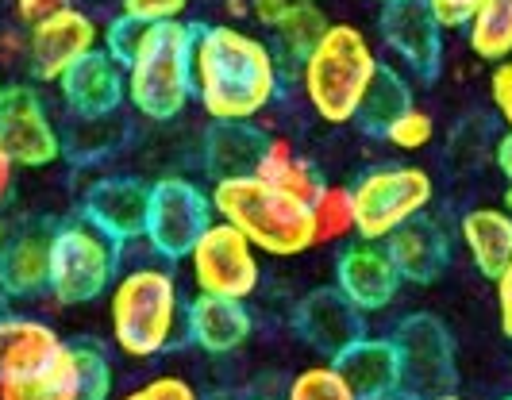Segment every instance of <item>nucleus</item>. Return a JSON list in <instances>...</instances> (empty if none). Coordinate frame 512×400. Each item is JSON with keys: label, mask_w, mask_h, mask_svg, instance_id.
<instances>
[{"label": "nucleus", "mask_w": 512, "mask_h": 400, "mask_svg": "<svg viewBox=\"0 0 512 400\" xmlns=\"http://www.w3.org/2000/svg\"><path fill=\"white\" fill-rule=\"evenodd\" d=\"M382 70L378 50L355 24H328L301 62V93L324 124H355L362 100Z\"/></svg>", "instance_id": "4"}, {"label": "nucleus", "mask_w": 512, "mask_h": 400, "mask_svg": "<svg viewBox=\"0 0 512 400\" xmlns=\"http://www.w3.org/2000/svg\"><path fill=\"white\" fill-rule=\"evenodd\" d=\"M335 289L351 300L359 312H382L397 300L401 274L389 258L385 243H351L335 258Z\"/></svg>", "instance_id": "15"}, {"label": "nucleus", "mask_w": 512, "mask_h": 400, "mask_svg": "<svg viewBox=\"0 0 512 400\" xmlns=\"http://www.w3.org/2000/svg\"><path fill=\"white\" fill-rule=\"evenodd\" d=\"M293 327L312 350H320L332 362L339 350H347L355 339H362V312L343 297L339 289H312L301 297L297 312H293Z\"/></svg>", "instance_id": "17"}, {"label": "nucleus", "mask_w": 512, "mask_h": 400, "mask_svg": "<svg viewBox=\"0 0 512 400\" xmlns=\"http://www.w3.org/2000/svg\"><path fill=\"white\" fill-rule=\"evenodd\" d=\"M0 85H4V81H0Z\"/></svg>", "instance_id": "51"}, {"label": "nucleus", "mask_w": 512, "mask_h": 400, "mask_svg": "<svg viewBox=\"0 0 512 400\" xmlns=\"http://www.w3.org/2000/svg\"><path fill=\"white\" fill-rule=\"evenodd\" d=\"M212 220H216L212 197L201 185H193L189 177H162L151 185L143 239L158 258L178 262L193 250V243L205 235Z\"/></svg>", "instance_id": "9"}, {"label": "nucleus", "mask_w": 512, "mask_h": 400, "mask_svg": "<svg viewBox=\"0 0 512 400\" xmlns=\"http://www.w3.org/2000/svg\"><path fill=\"white\" fill-rule=\"evenodd\" d=\"M185 316V300L174 270L131 266L108 289V327L124 358L151 362L174 347Z\"/></svg>", "instance_id": "3"}, {"label": "nucleus", "mask_w": 512, "mask_h": 400, "mask_svg": "<svg viewBox=\"0 0 512 400\" xmlns=\"http://www.w3.org/2000/svg\"><path fill=\"white\" fill-rule=\"evenodd\" d=\"M289 4H293V0H251V20H255L258 27H266V31H270V27L285 16V8H289Z\"/></svg>", "instance_id": "41"}, {"label": "nucleus", "mask_w": 512, "mask_h": 400, "mask_svg": "<svg viewBox=\"0 0 512 400\" xmlns=\"http://www.w3.org/2000/svg\"><path fill=\"white\" fill-rule=\"evenodd\" d=\"M405 108H412L409 81L397 74L393 66H382L378 77H374V85H370V93H366V100H362L355 124H359L366 135H382L385 127L393 124Z\"/></svg>", "instance_id": "29"}, {"label": "nucleus", "mask_w": 512, "mask_h": 400, "mask_svg": "<svg viewBox=\"0 0 512 400\" xmlns=\"http://www.w3.org/2000/svg\"><path fill=\"white\" fill-rule=\"evenodd\" d=\"M0 66H27V27H4L0 31Z\"/></svg>", "instance_id": "38"}, {"label": "nucleus", "mask_w": 512, "mask_h": 400, "mask_svg": "<svg viewBox=\"0 0 512 400\" xmlns=\"http://www.w3.org/2000/svg\"><path fill=\"white\" fill-rule=\"evenodd\" d=\"M66 339L39 316L0 312V381L39 374L62 354Z\"/></svg>", "instance_id": "20"}, {"label": "nucleus", "mask_w": 512, "mask_h": 400, "mask_svg": "<svg viewBox=\"0 0 512 400\" xmlns=\"http://www.w3.org/2000/svg\"><path fill=\"white\" fill-rule=\"evenodd\" d=\"M466 47L489 66L512 58V0H482L462 24Z\"/></svg>", "instance_id": "28"}, {"label": "nucleus", "mask_w": 512, "mask_h": 400, "mask_svg": "<svg viewBox=\"0 0 512 400\" xmlns=\"http://www.w3.org/2000/svg\"><path fill=\"white\" fill-rule=\"evenodd\" d=\"M255 174L262 177V181L285 189V193H293V197L308 200V204H312V197H316L320 185H324V177L316 174V166L308 162L305 154H297V147H293L285 135H270V139H266V147L258 154Z\"/></svg>", "instance_id": "27"}, {"label": "nucleus", "mask_w": 512, "mask_h": 400, "mask_svg": "<svg viewBox=\"0 0 512 400\" xmlns=\"http://www.w3.org/2000/svg\"><path fill=\"white\" fill-rule=\"evenodd\" d=\"M189 0H120V12L139 20V24H170L181 20Z\"/></svg>", "instance_id": "35"}, {"label": "nucleus", "mask_w": 512, "mask_h": 400, "mask_svg": "<svg viewBox=\"0 0 512 400\" xmlns=\"http://www.w3.org/2000/svg\"><path fill=\"white\" fill-rule=\"evenodd\" d=\"M432 135H436V120H432V112H424V108H405L393 124L382 131V139L389 143L393 150H405V154H416V150H424L432 143Z\"/></svg>", "instance_id": "32"}, {"label": "nucleus", "mask_w": 512, "mask_h": 400, "mask_svg": "<svg viewBox=\"0 0 512 400\" xmlns=\"http://www.w3.org/2000/svg\"><path fill=\"white\" fill-rule=\"evenodd\" d=\"M366 400H416V397H409L405 389H389V393H378V397H366Z\"/></svg>", "instance_id": "45"}, {"label": "nucleus", "mask_w": 512, "mask_h": 400, "mask_svg": "<svg viewBox=\"0 0 512 400\" xmlns=\"http://www.w3.org/2000/svg\"><path fill=\"white\" fill-rule=\"evenodd\" d=\"M282 400H359L332 362H316L289 381Z\"/></svg>", "instance_id": "31"}, {"label": "nucleus", "mask_w": 512, "mask_h": 400, "mask_svg": "<svg viewBox=\"0 0 512 400\" xmlns=\"http://www.w3.org/2000/svg\"><path fill=\"white\" fill-rule=\"evenodd\" d=\"M12 185H16V162L4 154V147H0V208L8 204V197H12Z\"/></svg>", "instance_id": "42"}, {"label": "nucleus", "mask_w": 512, "mask_h": 400, "mask_svg": "<svg viewBox=\"0 0 512 400\" xmlns=\"http://www.w3.org/2000/svg\"><path fill=\"white\" fill-rule=\"evenodd\" d=\"M181 327H185L189 343L197 350H205V354H231V350H239L251 339L255 320L247 312V300L197 293L185 304Z\"/></svg>", "instance_id": "19"}, {"label": "nucleus", "mask_w": 512, "mask_h": 400, "mask_svg": "<svg viewBox=\"0 0 512 400\" xmlns=\"http://www.w3.org/2000/svg\"><path fill=\"white\" fill-rule=\"evenodd\" d=\"M116 400H201L197 393V385L189 381V377L181 374H158L151 381H143V385H135L131 393Z\"/></svg>", "instance_id": "33"}, {"label": "nucleus", "mask_w": 512, "mask_h": 400, "mask_svg": "<svg viewBox=\"0 0 512 400\" xmlns=\"http://www.w3.org/2000/svg\"><path fill=\"white\" fill-rule=\"evenodd\" d=\"M266 131L247 124H212L205 135V166L212 177L255 174L258 154L266 147Z\"/></svg>", "instance_id": "26"}, {"label": "nucleus", "mask_w": 512, "mask_h": 400, "mask_svg": "<svg viewBox=\"0 0 512 400\" xmlns=\"http://www.w3.org/2000/svg\"><path fill=\"white\" fill-rule=\"evenodd\" d=\"M505 400H512V397H505Z\"/></svg>", "instance_id": "50"}, {"label": "nucleus", "mask_w": 512, "mask_h": 400, "mask_svg": "<svg viewBox=\"0 0 512 400\" xmlns=\"http://www.w3.org/2000/svg\"><path fill=\"white\" fill-rule=\"evenodd\" d=\"M489 100H493L497 116L505 120V127L512 131V58L493 66V74H489Z\"/></svg>", "instance_id": "36"}, {"label": "nucleus", "mask_w": 512, "mask_h": 400, "mask_svg": "<svg viewBox=\"0 0 512 400\" xmlns=\"http://www.w3.org/2000/svg\"><path fill=\"white\" fill-rule=\"evenodd\" d=\"M459 239L474 262V270L493 281L512 262V212L501 204L497 208H489V204L470 208L459 220Z\"/></svg>", "instance_id": "24"}, {"label": "nucleus", "mask_w": 512, "mask_h": 400, "mask_svg": "<svg viewBox=\"0 0 512 400\" xmlns=\"http://www.w3.org/2000/svg\"><path fill=\"white\" fill-rule=\"evenodd\" d=\"M493 158H497V170H501V177H505V181H512V131H505V135H501V143H497V150H493Z\"/></svg>", "instance_id": "43"}, {"label": "nucleus", "mask_w": 512, "mask_h": 400, "mask_svg": "<svg viewBox=\"0 0 512 400\" xmlns=\"http://www.w3.org/2000/svg\"><path fill=\"white\" fill-rule=\"evenodd\" d=\"M274 47L239 24L193 27V100L212 124L258 120L282 93Z\"/></svg>", "instance_id": "1"}, {"label": "nucleus", "mask_w": 512, "mask_h": 400, "mask_svg": "<svg viewBox=\"0 0 512 400\" xmlns=\"http://www.w3.org/2000/svg\"><path fill=\"white\" fill-rule=\"evenodd\" d=\"M0 147L16 170H43L62 158V135L43 93L27 81L0 85Z\"/></svg>", "instance_id": "11"}, {"label": "nucleus", "mask_w": 512, "mask_h": 400, "mask_svg": "<svg viewBox=\"0 0 512 400\" xmlns=\"http://www.w3.org/2000/svg\"><path fill=\"white\" fill-rule=\"evenodd\" d=\"M385 250H389L401 281H416V285H432L451 262V243H447L443 227L428 216H416L405 227H397L385 239Z\"/></svg>", "instance_id": "21"}, {"label": "nucleus", "mask_w": 512, "mask_h": 400, "mask_svg": "<svg viewBox=\"0 0 512 400\" xmlns=\"http://www.w3.org/2000/svg\"><path fill=\"white\" fill-rule=\"evenodd\" d=\"M224 12H228L231 24H239V20H251V0H224Z\"/></svg>", "instance_id": "44"}, {"label": "nucleus", "mask_w": 512, "mask_h": 400, "mask_svg": "<svg viewBox=\"0 0 512 400\" xmlns=\"http://www.w3.org/2000/svg\"><path fill=\"white\" fill-rule=\"evenodd\" d=\"M4 239H8V231H4V224H0V247H4Z\"/></svg>", "instance_id": "48"}, {"label": "nucleus", "mask_w": 512, "mask_h": 400, "mask_svg": "<svg viewBox=\"0 0 512 400\" xmlns=\"http://www.w3.org/2000/svg\"><path fill=\"white\" fill-rule=\"evenodd\" d=\"M382 39L412 74L432 81L439 74V58H443V27L432 16V8L424 0H389L382 4Z\"/></svg>", "instance_id": "14"}, {"label": "nucleus", "mask_w": 512, "mask_h": 400, "mask_svg": "<svg viewBox=\"0 0 512 400\" xmlns=\"http://www.w3.org/2000/svg\"><path fill=\"white\" fill-rule=\"evenodd\" d=\"M74 0H20L16 4V24L20 27H31L35 20H43V16H51V12H62V8H70Z\"/></svg>", "instance_id": "40"}, {"label": "nucleus", "mask_w": 512, "mask_h": 400, "mask_svg": "<svg viewBox=\"0 0 512 400\" xmlns=\"http://www.w3.org/2000/svg\"><path fill=\"white\" fill-rule=\"evenodd\" d=\"M101 47V24L85 8H62L27 27V74L39 85H58L74 62Z\"/></svg>", "instance_id": "13"}, {"label": "nucleus", "mask_w": 512, "mask_h": 400, "mask_svg": "<svg viewBox=\"0 0 512 400\" xmlns=\"http://www.w3.org/2000/svg\"><path fill=\"white\" fill-rule=\"evenodd\" d=\"M378 4H389V0H378Z\"/></svg>", "instance_id": "49"}, {"label": "nucleus", "mask_w": 512, "mask_h": 400, "mask_svg": "<svg viewBox=\"0 0 512 400\" xmlns=\"http://www.w3.org/2000/svg\"><path fill=\"white\" fill-rule=\"evenodd\" d=\"M428 400H466V397H459V393L451 389V393H439V397H428Z\"/></svg>", "instance_id": "47"}, {"label": "nucleus", "mask_w": 512, "mask_h": 400, "mask_svg": "<svg viewBox=\"0 0 512 400\" xmlns=\"http://www.w3.org/2000/svg\"><path fill=\"white\" fill-rule=\"evenodd\" d=\"M185 262H189V277H193L197 293L251 300L262 285L258 250L251 247V239L243 231H235L224 220H212L205 227V235L193 243Z\"/></svg>", "instance_id": "8"}, {"label": "nucleus", "mask_w": 512, "mask_h": 400, "mask_svg": "<svg viewBox=\"0 0 512 400\" xmlns=\"http://www.w3.org/2000/svg\"><path fill=\"white\" fill-rule=\"evenodd\" d=\"M332 366L343 374V381L355 389V397H378L389 389H401V362L393 339H355L347 350H339Z\"/></svg>", "instance_id": "23"}, {"label": "nucleus", "mask_w": 512, "mask_h": 400, "mask_svg": "<svg viewBox=\"0 0 512 400\" xmlns=\"http://www.w3.org/2000/svg\"><path fill=\"white\" fill-rule=\"evenodd\" d=\"M16 4H20V0H16Z\"/></svg>", "instance_id": "52"}, {"label": "nucleus", "mask_w": 512, "mask_h": 400, "mask_svg": "<svg viewBox=\"0 0 512 400\" xmlns=\"http://www.w3.org/2000/svg\"><path fill=\"white\" fill-rule=\"evenodd\" d=\"M493 293H497V320H501V331H505V339H512V262L493 277Z\"/></svg>", "instance_id": "39"}, {"label": "nucleus", "mask_w": 512, "mask_h": 400, "mask_svg": "<svg viewBox=\"0 0 512 400\" xmlns=\"http://www.w3.org/2000/svg\"><path fill=\"white\" fill-rule=\"evenodd\" d=\"M128 104L154 124H166L193 100V27L185 20L151 24L124 62Z\"/></svg>", "instance_id": "5"}, {"label": "nucleus", "mask_w": 512, "mask_h": 400, "mask_svg": "<svg viewBox=\"0 0 512 400\" xmlns=\"http://www.w3.org/2000/svg\"><path fill=\"white\" fill-rule=\"evenodd\" d=\"M393 347L401 362V389L416 400L439 397L455 389V343L443 320L416 312L393 331Z\"/></svg>", "instance_id": "12"}, {"label": "nucleus", "mask_w": 512, "mask_h": 400, "mask_svg": "<svg viewBox=\"0 0 512 400\" xmlns=\"http://www.w3.org/2000/svg\"><path fill=\"white\" fill-rule=\"evenodd\" d=\"M0 400H112V366L93 343H66L39 374L0 381Z\"/></svg>", "instance_id": "10"}, {"label": "nucleus", "mask_w": 512, "mask_h": 400, "mask_svg": "<svg viewBox=\"0 0 512 400\" xmlns=\"http://www.w3.org/2000/svg\"><path fill=\"white\" fill-rule=\"evenodd\" d=\"M432 8V16L439 20L443 31H462V24L470 20V12L482 4V0H424Z\"/></svg>", "instance_id": "37"}, {"label": "nucleus", "mask_w": 512, "mask_h": 400, "mask_svg": "<svg viewBox=\"0 0 512 400\" xmlns=\"http://www.w3.org/2000/svg\"><path fill=\"white\" fill-rule=\"evenodd\" d=\"M51 274V231L27 227L0 247V297L27 300L47 293Z\"/></svg>", "instance_id": "22"}, {"label": "nucleus", "mask_w": 512, "mask_h": 400, "mask_svg": "<svg viewBox=\"0 0 512 400\" xmlns=\"http://www.w3.org/2000/svg\"><path fill=\"white\" fill-rule=\"evenodd\" d=\"M328 12L320 8V0H293L285 8V16L270 27V47H274V58L282 66V74H293L301 70V62L308 58V50L320 43V35L328 31Z\"/></svg>", "instance_id": "25"}, {"label": "nucleus", "mask_w": 512, "mask_h": 400, "mask_svg": "<svg viewBox=\"0 0 512 400\" xmlns=\"http://www.w3.org/2000/svg\"><path fill=\"white\" fill-rule=\"evenodd\" d=\"M58 97L77 120H104L128 100L124 66L104 47H97L58 77Z\"/></svg>", "instance_id": "16"}, {"label": "nucleus", "mask_w": 512, "mask_h": 400, "mask_svg": "<svg viewBox=\"0 0 512 400\" xmlns=\"http://www.w3.org/2000/svg\"><path fill=\"white\" fill-rule=\"evenodd\" d=\"M151 24H139V20H131V16H116L108 27H101V47L124 66L131 54H135V47H139V39H143V31H147Z\"/></svg>", "instance_id": "34"}, {"label": "nucleus", "mask_w": 512, "mask_h": 400, "mask_svg": "<svg viewBox=\"0 0 512 400\" xmlns=\"http://www.w3.org/2000/svg\"><path fill=\"white\" fill-rule=\"evenodd\" d=\"M208 197H212L216 220L243 231L251 247L266 258H297L316 247L308 200L285 193L258 174L216 177Z\"/></svg>", "instance_id": "2"}, {"label": "nucleus", "mask_w": 512, "mask_h": 400, "mask_svg": "<svg viewBox=\"0 0 512 400\" xmlns=\"http://www.w3.org/2000/svg\"><path fill=\"white\" fill-rule=\"evenodd\" d=\"M147 200H151V185L135 177H104L85 189L81 216L93 227H101L104 235H112L116 243H131V239H143Z\"/></svg>", "instance_id": "18"}, {"label": "nucleus", "mask_w": 512, "mask_h": 400, "mask_svg": "<svg viewBox=\"0 0 512 400\" xmlns=\"http://www.w3.org/2000/svg\"><path fill=\"white\" fill-rule=\"evenodd\" d=\"M120 247L112 235L93 227L85 216L51 231V274L47 297L62 308H81L101 300L120 277Z\"/></svg>", "instance_id": "6"}, {"label": "nucleus", "mask_w": 512, "mask_h": 400, "mask_svg": "<svg viewBox=\"0 0 512 400\" xmlns=\"http://www.w3.org/2000/svg\"><path fill=\"white\" fill-rule=\"evenodd\" d=\"M312 231H316V247H332L355 235V200L351 185H320V193L312 197Z\"/></svg>", "instance_id": "30"}, {"label": "nucleus", "mask_w": 512, "mask_h": 400, "mask_svg": "<svg viewBox=\"0 0 512 400\" xmlns=\"http://www.w3.org/2000/svg\"><path fill=\"white\" fill-rule=\"evenodd\" d=\"M436 197L432 174L420 166H378L351 185L355 235L366 243H385L397 227L424 216Z\"/></svg>", "instance_id": "7"}, {"label": "nucleus", "mask_w": 512, "mask_h": 400, "mask_svg": "<svg viewBox=\"0 0 512 400\" xmlns=\"http://www.w3.org/2000/svg\"><path fill=\"white\" fill-rule=\"evenodd\" d=\"M501 208H509L512 212V181H509V189H505V197H501Z\"/></svg>", "instance_id": "46"}]
</instances>
